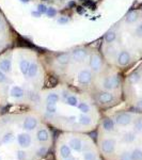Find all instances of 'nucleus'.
<instances>
[{"label":"nucleus","instance_id":"f257e3e1","mask_svg":"<svg viewBox=\"0 0 142 160\" xmlns=\"http://www.w3.org/2000/svg\"><path fill=\"white\" fill-rule=\"evenodd\" d=\"M41 57L47 75L59 83L86 93L102 111L120 104L123 78L97 48L76 46L62 51H48Z\"/></svg>","mask_w":142,"mask_h":160},{"label":"nucleus","instance_id":"f03ea898","mask_svg":"<svg viewBox=\"0 0 142 160\" xmlns=\"http://www.w3.org/2000/svg\"><path fill=\"white\" fill-rule=\"evenodd\" d=\"M28 109L60 132L90 133L97 129L103 117L89 95L63 83L44 88Z\"/></svg>","mask_w":142,"mask_h":160},{"label":"nucleus","instance_id":"7ed1b4c3","mask_svg":"<svg viewBox=\"0 0 142 160\" xmlns=\"http://www.w3.org/2000/svg\"><path fill=\"white\" fill-rule=\"evenodd\" d=\"M42 57L25 47L9 48L0 55V107L28 108L45 88Z\"/></svg>","mask_w":142,"mask_h":160},{"label":"nucleus","instance_id":"20e7f679","mask_svg":"<svg viewBox=\"0 0 142 160\" xmlns=\"http://www.w3.org/2000/svg\"><path fill=\"white\" fill-rule=\"evenodd\" d=\"M53 142L51 128L30 109L0 115V160H45Z\"/></svg>","mask_w":142,"mask_h":160},{"label":"nucleus","instance_id":"39448f33","mask_svg":"<svg viewBox=\"0 0 142 160\" xmlns=\"http://www.w3.org/2000/svg\"><path fill=\"white\" fill-rule=\"evenodd\" d=\"M142 42V16L131 10L103 37L99 51L115 68H126L135 61Z\"/></svg>","mask_w":142,"mask_h":160},{"label":"nucleus","instance_id":"423d86ee","mask_svg":"<svg viewBox=\"0 0 142 160\" xmlns=\"http://www.w3.org/2000/svg\"><path fill=\"white\" fill-rule=\"evenodd\" d=\"M53 154L55 160H104L96 141L84 132H60Z\"/></svg>","mask_w":142,"mask_h":160},{"label":"nucleus","instance_id":"0eeeda50","mask_svg":"<svg viewBox=\"0 0 142 160\" xmlns=\"http://www.w3.org/2000/svg\"><path fill=\"white\" fill-rule=\"evenodd\" d=\"M13 42V33L4 15L0 12V55L10 48Z\"/></svg>","mask_w":142,"mask_h":160}]
</instances>
